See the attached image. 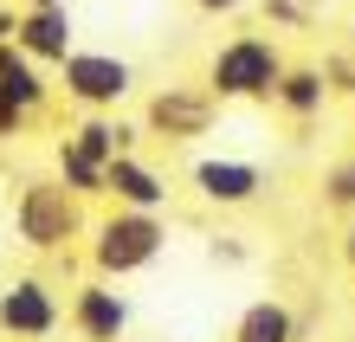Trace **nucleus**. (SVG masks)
Returning <instances> with one entry per match:
<instances>
[{"instance_id": "6", "label": "nucleus", "mask_w": 355, "mask_h": 342, "mask_svg": "<svg viewBox=\"0 0 355 342\" xmlns=\"http://www.w3.org/2000/svg\"><path fill=\"white\" fill-rule=\"evenodd\" d=\"M130 323H136V304L130 291H116L110 277H85V284H71L65 297V330L78 342H130Z\"/></svg>"}, {"instance_id": "21", "label": "nucleus", "mask_w": 355, "mask_h": 342, "mask_svg": "<svg viewBox=\"0 0 355 342\" xmlns=\"http://www.w3.org/2000/svg\"><path fill=\"white\" fill-rule=\"evenodd\" d=\"M33 7H71V0H19V13H33Z\"/></svg>"}, {"instance_id": "4", "label": "nucleus", "mask_w": 355, "mask_h": 342, "mask_svg": "<svg viewBox=\"0 0 355 342\" xmlns=\"http://www.w3.org/2000/svg\"><path fill=\"white\" fill-rule=\"evenodd\" d=\"M52 84H58V97H65L78 117H110V110H123V103L136 97V65L123 52L78 46L65 65L52 71Z\"/></svg>"}, {"instance_id": "3", "label": "nucleus", "mask_w": 355, "mask_h": 342, "mask_svg": "<svg viewBox=\"0 0 355 342\" xmlns=\"http://www.w3.org/2000/svg\"><path fill=\"white\" fill-rule=\"evenodd\" d=\"M284 65H291V58H284V46L271 33H233V39H220V46L207 52L200 84L220 103H271Z\"/></svg>"}, {"instance_id": "18", "label": "nucleus", "mask_w": 355, "mask_h": 342, "mask_svg": "<svg viewBox=\"0 0 355 342\" xmlns=\"http://www.w3.org/2000/svg\"><path fill=\"white\" fill-rule=\"evenodd\" d=\"M33 123H39V117H26V110H19V103L7 97V91H0V142H19V136L33 130Z\"/></svg>"}, {"instance_id": "2", "label": "nucleus", "mask_w": 355, "mask_h": 342, "mask_svg": "<svg viewBox=\"0 0 355 342\" xmlns=\"http://www.w3.org/2000/svg\"><path fill=\"white\" fill-rule=\"evenodd\" d=\"M85 232H91V213L58 175H26L13 187V239L26 252H71Z\"/></svg>"}, {"instance_id": "20", "label": "nucleus", "mask_w": 355, "mask_h": 342, "mask_svg": "<svg viewBox=\"0 0 355 342\" xmlns=\"http://www.w3.org/2000/svg\"><path fill=\"white\" fill-rule=\"evenodd\" d=\"M336 246H343V265H349V277H355V220L343 226V239H336Z\"/></svg>"}, {"instance_id": "10", "label": "nucleus", "mask_w": 355, "mask_h": 342, "mask_svg": "<svg viewBox=\"0 0 355 342\" xmlns=\"http://www.w3.org/2000/svg\"><path fill=\"white\" fill-rule=\"evenodd\" d=\"M110 207H136V213H168L175 187L149 155H116L110 162Z\"/></svg>"}, {"instance_id": "19", "label": "nucleus", "mask_w": 355, "mask_h": 342, "mask_svg": "<svg viewBox=\"0 0 355 342\" xmlns=\"http://www.w3.org/2000/svg\"><path fill=\"white\" fill-rule=\"evenodd\" d=\"M187 7H194V13H207V19H233L245 0H187Z\"/></svg>"}, {"instance_id": "7", "label": "nucleus", "mask_w": 355, "mask_h": 342, "mask_svg": "<svg viewBox=\"0 0 355 342\" xmlns=\"http://www.w3.org/2000/svg\"><path fill=\"white\" fill-rule=\"evenodd\" d=\"M65 323V297H58L39 271H19L0 284V336L7 342H46Z\"/></svg>"}, {"instance_id": "12", "label": "nucleus", "mask_w": 355, "mask_h": 342, "mask_svg": "<svg viewBox=\"0 0 355 342\" xmlns=\"http://www.w3.org/2000/svg\"><path fill=\"white\" fill-rule=\"evenodd\" d=\"M0 91H7L26 117H46V110H52V97H58V84H52L46 65H33V58L7 39V46H0Z\"/></svg>"}, {"instance_id": "1", "label": "nucleus", "mask_w": 355, "mask_h": 342, "mask_svg": "<svg viewBox=\"0 0 355 342\" xmlns=\"http://www.w3.org/2000/svg\"><path fill=\"white\" fill-rule=\"evenodd\" d=\"M162 252H168V213H136V207H110L97 213L91 232H85V259L97 277H110V284H123V277L149 271Z\"/></svg>"}, {"instance_id": "16", "label": "nucleus", "mask_w": 355, "mask_h": 342, "mask_svg": "<svg viewBox=\"0 0 355 342\" xmlns=\"http://www.w3.org/2000/svg\"><path fill=\"white\" fill-rule=\"evenodd\" d=\"M317 194L329 213H355V155H336L323 168V181H317Z\"/></svg>"}, {"instance_id": "13", "label": "nucleus", "mask_w": 355, "mask_h": 342, "mask_svg": "<svg viewBox=\"0 0 355 342\" xmlns=\"http://www.w3.org/2000/svg\"><path fill=\"white\" fill-rule=\"evenodd\" d=\"M271 103H278L291 123L323 117V103H329V78H323V65H284V78H278V91H271Z\"/></svg>"}, {"instance_id": "9", "label": "nucleus", "mask_w": 355, "mask_h": 342, "mask_svg": "<svg viewBox=\"0 0 355 342\" xmlns=\"http://www.w3.org/2000/svg\"><path fill=\"white\" fill-rule=\"evenodd\" d=\"M13 46L33 58V65L58 71L65 58L78 52V26H71V7H33L13 19Z\"/></svg>"}, {"instance_id": "17", "label": "nucleus", "mask_w": 355, "mask_h": 342, "mask_svg": "<svg viewBox=\"0 0 355 342\" xmlns=\"http://www.w3.org/2000/svg\"><path fill=\"white\" fill-rule=\"evenodd\" d=\"M323 78H329V97H355V52H329Z\"/></svg>"}, {"instance_id": "15", "label": "nucleus", "mask_w": 355, "mask_h": 342, "mask_svg": "<svg viewBox=\"0 0 355 342\" xmlns=\"http://www.w3.org/2000/svg\"><path fill=\"white\" fill-rule=\"evenodd\" d=\"M52 175L65 181L85 207H91V200H110V168H103V162H91L85 148H78V142H65V136L52 142Z\"/></svg>"}, {"instance_id": "8", "label": "nucleus", "mask_w": 355, "mask_h": 342, "mask_svg": "<svg viewBox=\"0 0 355 342\" xmlns=\"http://www.w3.org/2000/svg\"><path fill=\"white\" fill-rule=\"evenodd\" d=\"M187 187L220 207V213H239V207H259L265 200V168L252 155H194V168H187Z\"/></svg>"}, {"instance_id": "5", "label": "nucleus", "mask_w": 355, "mask_h": 342, "mask_svg": "<svg viewBox=\"0 0 355 342\" xmlns=\"http://www.w3.org/2000/svg\"><path fill=\"white\" fill-rule=\"evenodd\" d=\"M220 110L226 103L207 91L200 78L162 84V91H149V103H142V136H155V142H200V136L220 130Z\"/></svg>"}, {"instance_id": "11", "label": "nucleus", "mask_w": 355, "mask_h": 342, "mask_svg": "<svg viewBox=\"0 0 355 342\" xmlns=\"http://www.w3.org/2000/svg\"><path fill=\"white\" fill-rule=\"evenodd\" d=\"M65 142H78L91 162H103L110 168L116 155H142V123H130V117H78L71 130H65Z\"/></svg>"}, {"instance_id": "14", "label": "nucleus", "mask_w": 355, "mask_h": 342, "mask_svg": "<svg viewBox=\"0 0 355 342\" xmlns=\"http://www.w3.org/2000/svg\"><path fill=\"white\" fill-rule=\"evenodd\" d=\"M297 336H304V323L284 297H252L233 323V342H297Z\"/></svg>"}]
</instances>
